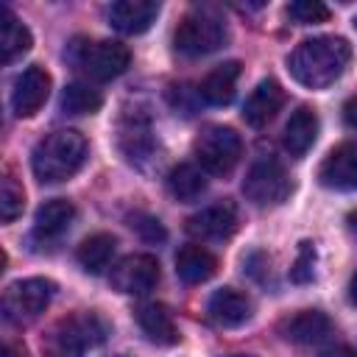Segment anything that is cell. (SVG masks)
<instances>
[{
	"label": "cell",
	"mask_w": 357,
	"mask_h": 357,
	"mask_svg": "<svg viewBox=\"0 0 357 357\" xmlns=\"http://www.w3.org/2000/svg\"><path fill=\"white\" fill-rule=\"evenodd\" d=\"M351 61V45L343 36H312L293 47L287 56L290 75L307 89L332 86Z\"/></svg>",
	"instance_id": "6da1fadb"
},
{
	"label": "cell",
	"mask_w": 357,
	"mask_h": 357,
	"mask_svg": "<svg viewBox=\"0 0 357 357\" xmlns=\"http://www.w3.org/2000/svg\"><path fill=\"white\" fill-rule=\"evenodd\" d=\"M86 153H89V145L84 134L73 128H56L33 145L31 170L42 184H59L84 167Z\"/></svg>",
	"instance_id": "7a4b0ae2"
},
{
	"label": "cell",
	"mask_w": 357,
	"mask_h": 357,
	"mask_svg": "<svg viewBox=\"0 0 357 357\" xmlns=\"http://www.w3.org/2000/svg\"><path fill=\"white\" fill-rule=\"evenodd\" d=\"M64 59L92 81H112L123 75L131 64V53L126 45L112 39H84V36L67 45Z\"/></svg>",
	"instance_id": "3957f363"
},
{
	"label": "cell",
	"mask_w": 357,
	"mask_h": 357,
	"mask_svg": "<svg viewBox=\"0 0 357 357\" xmlns=\"http://www.w3.org/2000/svg\"><path fill=\"white\" fill-rule=\"evenodd\" d=\"M192 156L204 173L229 176L243 156V139L229 126H206L192 142Z\"/></svg>",
	"instance_id": "277c9868"
},
{
	"label": "cell",
	"mask_w": 357,
	"mask_h": 357,
	"mask_svg": "<svg viewBox=\"0 0 357 357\" xmlns=\"http://www.w3.org/2000/svg\"><path fill=\"white\" fill-rule=\"evenodd\" d=\"M226 36L229 33L220 17L209 11H190L187 17H181L178 28L173 31V47L176 53L187 59H198V56H209L218 47H223Z\"/></svg>",
	"instance_id": "5b68a950"
},
{
	"label": "cell",
	"mask_w": 357,
	"mask_h": 357,
	"mask_svg": "<svg viewBox=\"0 0 357 357\" xmlns=\"http://www.w3.org/2000/svg\"><path fill=\"white\" fill-rule=\"evenodd\" d=\"M293 184L290 176L284 173V167L276 159H257L245 178H243V195L254 204V206H276L282 201H287Z\"/></svg>",
	"instance_id": "8992f818"
},
{
	"label": "cell",
	"mask_w": 357,
	"mask_h": 357,
	"mask_svg": "<svg viewBox=\"0 0 357 357\" xmlns=\"http://www.w3.org/2000/svg\"><path fill=\"white\" fill-rule=\"evenodd\" d=\"M53 293H56V284L50 279H42V276L20 279V282L6 287V293H3V312L14 324L33 321V318H39L47 310Z\"/></svg>",
	"instance_id": "52a82bcc"
},
{
	"label": "cell",
	"mask_w": 357,
	"mask_h": 357,
	"mask_svg": "<svg viewBox=\"0 0 357 357\" xmlns=\"http://www.w3.org/2000/svg\"><path fill=\"white\" fill-rule=\"evenodd\" d=\"M159 282V262L151 254H128L112 268V287L126 296H145Z\"/></svg>",
	"instance_id": "ba28073f"
},
{
	"label": "cell",
	"mask_w": 357,
	"mask_h": 357,
	"mask_svg": "<svg viewBox=\"0 0 357 357\" xmlns=\"http://www.w3.org/2000/svg\"><path fill=\"white\" fill-rule=\"evenodd\" d=\"M234 229H237V206L231 201L209 204L201 212H195V215L187 218V231L195 240H204V243L229 240L234 234Z\"/></svg>",
	"instance_id": "9c48e42d"
},
{
	"label": "cell",
	"mask_w": 357,
	"mask_h": 357,
	"mask_svg": "<svg viewBox=\"0 0 357 357\" xmlns=\"http://www.w3.org/2000/svg\"><path fill=\"white\" fill-rule=\"evenodd\" d=\"M318 181L326 190H337V192H351L357 190V142H340L335 145L321 167H318Z\"/></svg>",
	"instance_id": "30bf717a"
},
{
	"label": "cell",
	"mask_w": 357,
	"mask_h": 357,
	"mask_svg": "<svg viewBox=\"0 0 357 357\" xmlns=\"http://www.w3.org/2000/svg\"><path fill=\"white\" fill-rule=\"evenodd\" d=\"M50 95V75L39 64L25 67L11 86V109L17 117H33Z\"/></svg>",
	"instance_id": "8fae6325"
},
{
	"label": "cell",
	"mask_w": 357,
	"mask_h": 357,
	"mask_svg": "<svg viewBox=\"0 0 357 357\" xmlns=\"http://www.w3.org/2000/svg\"><path fill=\"white\" fill-rule=\"evenodd\" d=\"M279 335L296 346H315L332 335V321L321 310H298L279 321Z\"/></svg>",
	"instance_id": "7c38bea8"
},
{
	"label": "cell",
	"mask_w": 357,
	"mask_h": 357,
	"mask_svg": "<svg viewBox=\"0 0 357 357\" xmlns=\"http://www.w3.org/2000/svg\"><path fill=\"white\" fill-rule=\"evenodd\" d=\"M156 14H159V3H153V0H117L106 11L109 25L128 36L145 33L153 25Z\"/></svg>",
	"instance_id": "4fadbf2b"
},
{
	"label": "cell",
	"mask_w": 357,
	"mask_h": 357,
	"mask_svg": "<svg viewBox=\"0 0 357 357\" xmlns=\"http://www.w3.org/2000/svg\"><path fill=\"white\" fill-rule=\"evenodd\" d=\"M282 103H284V89L279 86V81L262 78L251 89V95L245 98V103H243V120L251 128H262V126H268L276 117V112L282 109Z\"/></svg>",
	"instance_id": "5bb4252c"
},
{
	"label": "cell",
	"mask_w": 357,
	"mask_h": 357,
	"mask_svg": "<svg viewBox=\"0 0 357 357\" xmlns=\"http://www.w3.org/2000/svg\"><path fill=\"white\" fill-rule=\"evenodd\" d=\"M206 312L218 326L234 329V326H240V324H245L251 318V301H248L245 293H240L234 287H220V290H215L209 296Z\"/></svg>",
	"instance_id": "9a60e30c"
},
{
	"label": "cell",
	"mask_w": 357,
	"mask_h": 357,
	"mask_svg": "<svg viewBox=\"0 0 357 357\" xmlns=\"http://www.w3.org/2000/svg\"><path fill=\"white\" fill-rule=\"evenodd\" d=\"M318 139V114L310 106H298L290 120L284 123V134H282V145L290 156L301 159Z\"/></svg>",
	"instance_id": "2e32d148"
},
{
	"label": "cell",
	"mask_w": 357,
	"mask_h": 357,
	"mask_svg": "<svg viewBox=\"0 0 357 357\" xmlns=\"http://www.w3.org/2000/svg\"><path fill=\"white\" fill-rule=\"evenodd\" d=\"M73 218H75V206L70 201L50 198L33 215V237L42 240V243H53V240H59L70 229Z\"/></svg>",
	"instance_id": "e0dca14e"
},
{
	"label": "cell",
	"mask_w": 357,
	"mask_h": 357,
	"mask_svg": "<svg viewBox=\"0 0 357 357\" xmlns=\"http://www.w3.org/2000/svg\"><path fill=\"white\" fill-rule=\"evenodd\" d=\"M139 329L145 332L148 340L159 343V346H173L178 340V329H176V321H173V312L165 307V304H156V301H148L142 307H137L134 312Z\"/></svg>",
	"instance_id": "ac0fdd59"
},
{
	"label": "cell",
	"mask_w": 357,
	"mask_h": 357,
	"mask_svg": "<svg viewBox=\"0 0 357 357\" xmlns=\"http://www.w3.org/2000/svg\"><path fill=\"white\" fill-rule=\"evenodd\" d=\"M237 78H240V61H223L212 73H206V78L198 84V98L206 100L209 106H226L234 98Z\"/></svg>",
	"instance_id": "d6986e66"
},
{
	"label": "cell",
	"mask_w": 357,
	"mask_h": 357,
	"mask_svg": "<svg viewBox=\"0 0 357 357\" xmlns=\"http://www.w3.org/2000/svg\"><path fill=\"white\" fill-rule=\"evenodd\" d=\"M120 148L123 153L134 162V159H145L153 148V137H151V126H148V117L142 112H128L123 120H120Z\"/></svg>",
	"instance_id": "ffe728a7"
},
{
	"label": "cell",
	"mask_w": 357,
	"mask_h": 357,
	"mask_svg": "<svg viewBox=\"0 0 357 357\" xmlns=\"http://www.w3.org/2000/svg\"><path fill=\"white\" fill-rule=\"evenodd\" d=\"M218 271L215 254H209L204 245H181L176 254V273L187 284H201L212 279Z\"/></svg>",
	"instance_id": "44dd1931"
},
{
	"label": "cell",
	"mask_w": 357,
	"mask_h": 357,
	"mask_svg": "<svg viewBox=\"0 0 357 357\" xmlns=\"http://www.w3.org/2000/svg\"><path fill=\"white\" fill-rule=\"evenodd\" d=\"M33 45V36L31 31L17 20V14L11 8H0V56H3V64H11L17 61L20 56H25Z\"/></svg>",
	"instance_id": "7402d4cb"
},
{
	"label": "cell",
	"mask_w": 357,
	"mask_h": 357,
	"mask_svg": "<svg viewBox=\"0 0 357 357\" xmlns=\"http://www.w3.org/2000/svg\"><path fill=\"white\" fill-rule=\"evenodd\" d=\"M114 251H117V240H114L112 234H106V231H98V234H89V237L78 245L75 259H78V265H81L86 273L98 276V273H103V271L112 265Z\"/></svg>",
	"instance_id": "603a6c76"
},
{
	"label": "cell",
	"mask_w": 357,
	"mask_h": 357,
	"mask_svg": "<svg viewBox=\"0 0 357 357\" xmlns=\"http://www.w3.org/2000/svg\"><path fill=\"white\" fill-rule=\"evenodd\" d=\"M167 192L181 201V204H192L206 192V178L204 170L195 165H176L167 173Z\"/></svg>",
	"instance_id": "cb8c5ba5"
},
{
	"label": "cell",
	"mask_w": 357,
	"mask_h": 357,
	"mask_svg": "<svg viewBox=\"0 0 357 357\" xmlns=\"http://www.w3.org/2000/svg\"><path fill=\"white\" fill-rule=\"evenodd\" d=\"M103 106V95L98 89H92L89 84H67L61 89V100L59 109L64 114H95Z\"/></svg>",
	"instance_id": "d4e9b609"
},
{
	"label": "cell",
	"mask_w": 357,
	"mask_h": 357,
	"mask_svg": "<svg viewBox=\"0 0 357 357\" xmlns=\"http://www.w3.org/2000/svg\"><path fill=\"white\" fill-rule=\"evenodd\" d=\"M25 209V190L22 184H17L14 176H6L3 178V187H0V215L6 223H11L17 215H22Z\"/></svg>",
	"instance_id": "484cf974"
},
{
	"label": "cell",
	"mask_w": 357,
	"mask_h": 357,
	"mask_svg": "<svg viewBox=\"0 0 357 357\" xmlns=\"http://www.w3.org/2000/svg\"><path fill=\"white\" fill-rule=\"evenodd\" d=\"M284 14L298 25H315V22H324L329 17V8L318 0H296L284 8Z\"/></svg>",
	"instance_id": "4316f807"
},
{
	"label": "cell",
	"mask_w": 357,
	"mask_h": 357,
	"mask_svg": "<svg viewBox=\"0 0 357 357\" xmlns=\"http://www.w3.org/2000/svg\"><path fill=\"white\" fill-rule=\"evenodd\" d=\"M312 276H315V245L310 240H301L296 262L290 265V282L307 284V282H312Z\"/></svg>",
	"instance_id": "83f0119b"
},
{
	"label": "cell",
	"mask_w": 357,
	"mask_h": 357,
	"mask_svg": "<svg viewBox=\"0 0 357 357\" xmlns=\"http://www.w3.org/2000/svg\"><path fill=\"white\" fill-rule=\"evenodd\" d=\"M86 346L70 332V326L61 321L59 324V329H56V335H53V343H50V349H47V357H81V351H84Z\"/></svg>",
	"instance_id": "f1b7e54d"
},
{
	"label": "cell",
	"mask_w": 357,
	"mask_h": 357,
	"mask_svg": "<svg viewBox=\"0 0 357 357\" xmlns=\"http://www.w3.org/2000/svg\"><path fill=\"white\" fill-rule=\"evenodd\" d=\"M128 226H131L145 243H165V237H167L165 226H162L156 218L145 215V212H134V215L128 218Z\"/></svg>",
	"instance_id": "f546056e"
},
{
	"label": "cell",
	"mask_w": 357,
	"mask_h": 357,
	"mask_svg": "<svg viewBox=\"0 0 357 357\" xmlns=\"http://www.w3.org/2000/svg\"><path fill=\"white\" fill-rule=\"evenodd\" d=\"M343 123L349 128H357V95H351L346 103H343Z\"/></svg>",
	"instance_id": "4dcf8cb0"
},
{
	"label": "cell",
	"mask_w": 357,
	"mask_h": 357,
	"mask_svg": "<svg viewBox=\"0 0 357 357\" xmlns=\"http://www.w3.org/2000/svg\"><path fill=\"white\" fill-rule=\"evenodd\" d=\"M321 357H357V349H351V346H335V349H326Z\"/></svg>",
	"instance_id": "1f68e13d"
},
{
	"label": "cell",
	"mask_w": 357,
	"mask_h": 357,
	"mask_svg": "<svg viewBox=\"0 0 357 357\" xmlns=\"http://www.w3.org/2000/svg\"><path fill=\"white\" fill-rule=\"evenodd\" d=\"M349 298L351 304H357V271L351 273V282H349Z\"/></svg>",
	"instance_id": "d6a6232c"
},
{
	"label": "cell",
	"mask_w": 357,
	"mask_h": 357,
	"mask_svg": "<svg viewBox=\"0 0 357 357\" xmlns=\"http://www.w3.org/2000/svg\"><path fill=\"white\" fill-rule=\"evenodd\" d=\"M346 223H349V231H351V234H354V237H357V209H354V212H349V215H346Z\"/></svg>",
	"instance_id": "836d02e7"
},
{
	"label": "cell",
	"mask_w": 357,
	"mask_h": 357,
	"mask_svg": "<svg viewBox=\"0 0 357 357\" xmlns=\"http://www.w3.org/2000/svg\"><path fill=\"white\" fill-rule=\"evenodd\" d=\"M3 357H17V351L11 346H3Z\"/></svg>",
	"instance_id": "e575fe53"
},
{
	"label": "cell",
	"mask_w": 357,
	"mask_h": 357,
	"mask_svg": "<svg viewBox=\"0 0 357 357\" xmlns=\"http://www.w3.org/2000/svg\"><path fill=\"white\" fill-rule=\"evenodd\" d=\"M229 357H251V354H229Z\"/></svg>",
	"instance_id": "d590c367"
},
{
	"label": "cell",
	"mask_w": 357,
	"mask_h": 357,
	"mask_svg": "<svg viewBox=\"0 0 357 357\" xmlns=\"http://www.w3.org/2000/svg\"><path fill=\"white\" fill-rule=\"evenodd\" d=\"M354 28H357V20H354Z\"/></svg>",
	"instance_id": "8d00e7d4"
}]
</instances>
